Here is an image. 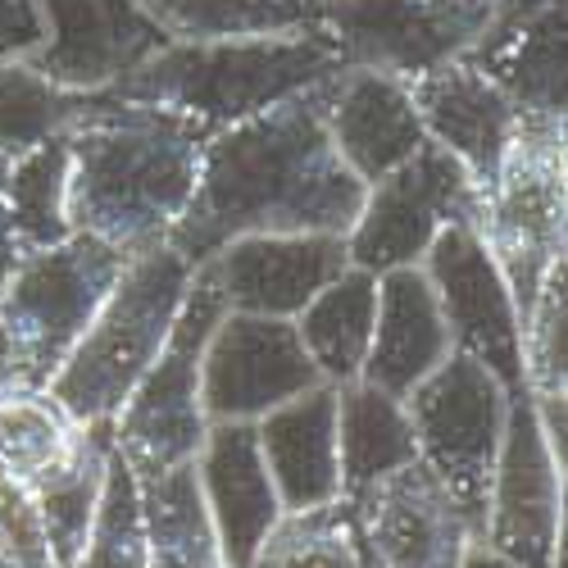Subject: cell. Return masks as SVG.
Masks as SVG:
<instances>
[{"label":"cell","instance_id":"6da1fadb","mask_svg":"<svg viewBox=\"0 0 568 568\" xmlns=\"http://www.w3.org/2000/svg\"><path fill=\"white\" fill-rule=\"evenodd\" d=\"M364 182L342 164L323 123L318 87L242 123L214 128L192 205L169 246L192 264L255 232H351Z\"/></svg>","mask_w":568,"mask_h":568},{"label":"cell","instance_id":"7a4b0ae2","mask_svg":"<svg viewBox=\"0 0 568 568\" xmlns=\"http://www.w3.org/2000/svg\"><path fill=\"white\" fill-rule=\"evenodd\" d=\"M69 141V223L123 255L164 246L192 205L210 128L192 114L91 91Z\"/></svg>","mask_w":568,"mask_h":568},{"label":"cell","instance_id":"3957f363","mask_svg":"<svg viewBox=\"0 0 568 568\" xmlns=\"http://www.w3.org/2000/svg\"><path fill=\"white\" fill-rule=\"evenodd\" d=\"M327 32L232 37V41H164L128 78L110 87L119 101H141L201 119L210 132L242 123L277 101H292L342 69Z\"/></svg>","mask_w":568,"mask_h":568},{"label":"cell","instance_id":"277c9868","mask_svg":"<svg viewBox=\"0 0 568 568\" xmlns=\"http://www.w3.org/2000/svg\"><path fill=\"white\" fill-rule=\"evenodd\" d=\"M196 264L178 255L169 242L128 255L119 282L101 301L97 318L55 368L45 387L82 423V428H110L141 373L164 351L182 296L192 287Z\"/></svg>","mask_w":568,"mask_h":568},{"label":"cell","instance_id":"5b68a950","mask_svg":"<svg viewBox=\"0 0 568 568\" xmlns=\"http://www.w3.org/2000/svg\"><path fill=\"white\" fill-rule=\"evenodd\" d=\"M478 236L491 251L518 323H528L546 277L564 264V119L528 114L478 192Z\"/></svg>","mask_w":568,"mask_h":568},{"label":"cell","instance_id":"8992f818","mask_svg":"<svg viewBox=\"0 0 568 568\" xmlns=\"http://www.w3.org/2000/svg\"><path fill=\"white\" fill-rule=\"evenodd\" d=\"M128 255L101 236L73 232L64 242L19 255L14 273L0 287V327L10 337L23 383H51L69 359L87 323L119 282Z\"/></svg>","mask_w":568,"mask_h":568},{"label":"cell","instance_id":"52a82bcc","mask_svg":"<svg viewBox=\"0 0 568 568\" xmlns=\"http://www.w3.org/2000/svg\"><path fill=\"white\" fill-rule=\"evenodd\" d=\"M223 314L227 305L214 287V277L196 264L164 351L141 373V383L132 387V396L110 423V442L132 464L136 478L196 459L210 433V418L201 405V355Z\"/></svg>","mask_w":568,"mask_h":568},{"label":"cell","instance_id":"ba28073f","mask_svg":"<svg viewBox=\"0 0 568 568\" xmlns=\"http://www.w3.org/2000/svg\"><path fill=\"white\" fill-rule=\"evenodd\" d=\"M405 409L414 423L418 464L455 496V505L473 524V537L483 541L487 491H491L496 450L505 437L509 392L478 359L450 351L405 396Z\"/></svg>","mask_w":568,"mask_h":568},{"label":"cell","instance_id":"9c48e42d","mask_svg":"<svg viewBox=\"0 0 568 568\" xmlns=\"http://www.w3.org/2000/svg\"><path fill=\"white\" fill-rule=\"evenodd\" d=\"M500 0H323L318 28L346 64L423 78L437 64L478 55Z\"/></svg>","mask_w":568,"mask_h":568},{"label":"cell","instance_id":"30bf717a","mask_svg":"<svg viewBox=\"0 0 568 568\" xmlns=\"http://www.w3.org/2000/svg\"><path fill=\"white\" fill-rule=\"evenodd\" d=\"M450 223L478 227V182L450 151L423 141L400 169L364 186L359 214L346 232V255L368 273L405 268L428 255Z\"/></svg>","mask_w":568,"mask_h":568},{"label":"cell","instance_id":"8fae6325","mask_svg":"<svg viewBox=\"0 0 568 568\" xmlns=\"http://www.w3.org/2000/svg\"><path fill=\"white\" fill-rule=\"evenodd\" d=\"M483 541L518 568H564V459L555 455L528 392L509 396Z\"/></svg>","mask_w":568,"mask_h":568},{"label":"cell","instance_id":"7c38bea8","mask_svg":"<svg viewBox=\"0 0 568 568\" xmlns=\"http://www.w3.org/2000/svg\"><path fill=\"white\" fill-rule=\"evenodd\" d=\"M418 268L428 273L433 292H437L446 333H450V351L478 359L509 396L528 392L524 323H518L514 296L505 287L491 251L483 246L478 227L450 223L428 246V255L418 260Z\"/></svg>","mask_w":568,"mask_h":568},{"label":"cell","instance_id":"4fadbf2b","mask_svg":"<svg viewBox=\"0 0 568 568\" xmlns=\"http://www.w3.org/2000/svg\"><path fill=\"white\" fill-rule=\"evenodd\" d=\"M318 383L292 318L227 310L201 355V405L210 423H260Z\"/></svg>","mask_w":568,"mask_h":568},{"label":"cell","instance_id":"5bb4252c","mask_svg":"<svg viewBox=\"0 0 568 568\" xmlns=\"http://www.w3.org/2000/svg\"><path fill=\"white\" fill-rule=\"evenodd\" d=\"M201 268L227 310L296 318L342 268H351L342 232H255L219 246Z\"/></svg>","mask_w":568,"mask_h":568},{"label":"cell","instance_id":"9a60e30c","mask_svg":"<svg viewBox=\"0 0 568 568\" xmlns=\"http://www.w3.org/2000/svg\"><path fill=\"white\" fill-rule=\"evenodd\" d=\"M351 500L373 568H459L473 541L464 509L418 459Z\"/></svg>","mask_w":568,"mask_h":568},{"label":"cell","instance_id":"2e32d148","mask_svg":"<svg viewBox=\"0 0 568 568\" xmlns=\"http://www.w3.org/2000/svg\"><path fill=\"white\" fill-rule=\"evenodd\" d=\"M409 91H414V110L423 119L428 141L450 151L483 192L496 178L509 141L528 119L505 91V82L478 55H464V60L437 64L433 73L414 78Z\"/></svg>","mask_w":568,"mask_h":568},{"label":"cell","instance_id":"e0dca14e","mask_svg":"<svg viewBox=\"0 0 568 568\" xmlns=\"http://www.w3.org/2000/svg\"><path fill=\"white\" fill-rule=\"evenodd\" d=\"M51 37L28 55L69 91H110L169 41L136 0H41Z\"/></svg>","mask_w":568,"mask_h":568},{"label":"cell","instance_id":"ac0fdd59","mask_svg":"<svg viewBox=\"0 0 568 568\" xmlns=\"http://www.w3.org/2000/svg\"><path fill=\"white\" fill-rule=\"evenodd\" d=\"M318 105L333 151L364 186L400 169L428 141L409 82L392 73L342 64L333 78L318 82Z\"/></svg>","mask_w":568,"mask_h":568},{"label":"cell","instance_id":"d6986e66","mask_svg":"<svg viewBox=\"0 0 568 568\" xmlns=\"http://www.w3.org/2000/svg\"><path fill=\"white\" fill-rule=\"evenodd\" d=\"M196 483L227 568H246L255 546L282 514L260 455L255 423H210V433L196 450Z\"/></svg>","mask_w":568,"mask_h":568},{"label":"cell","instance_id":"ffe728a7","mask_svg":"<svg viewBox=\"0 0 568 568\" xmlns=\"http://www.w3.org/2000/svg\"><path fill=\"white\" fill-rule=\"evenodd\" d=\"M450 355V333L437 305V292L418 264L377 273V314L364 359V383L392 396H409L423 377Z\"/></svg>","mask_w":568,"mask_h":568},{"label":"cell","instance_id":"44dd1931","mask_svg":"<svg viewBox=\"0 0 568 568\" xmlns=\"http://www.w3.org/2000/svg\"><path fill=\"white\" fill-rule=\"evenodd\" d=\"M255 433L282 509H314L342 496L337 387L318 383L296 400L268 409Z\"/></svg>","mask_w":568,"mask_h":568},{"label":"cell","instance_id":"7402d4cb","mask_svg":"<svg viewBox=\"0 0 568 568\" xmlns=\"http://www.w3.org/2000/svg\"><path fill=\"white\" fill-rule=\"evenodd\" d=\"M373 314H377V273L351 264L292 318L305 355L314 359L327 387H346L364 373Z\"/></svg>","mask_w":568,"mask_h":568},{"label":"cell","instance_id":"603a6c76","mask_svg":"<svg viewBox=\"0 0 568 568\" xmlns=\"http://www.w3.org/2000/svg\"><path fill=\"white\" fill-rule=\"evenodd\" d=\"M337 455H342V496H359L377 478L418 459L414 423L400 396L368 387L364 377L337 387Z\"/></svg>","mask_w":568,"mask_h":568},{"label":"cell","instance_id":"cb8c5ba5","mask_svg":"<svg viewBox=\"0 0 568 568\" xmlns=\"http://www.w3.org/2000/svg\"><path fill=\"white\" fill-rule=\"evenodd\" d=\"M136 491L141 518H146L151 568H227L210 509L201 500L196 459L164 473H141Z\"/></svg>","mask_w":568,"mask_h":568},{"label":"cell","instance_id":"d4e9b609","mask_svg":"<svg viewBox=\"0 0 568 568\" xmlns=\"http://www.w3.org/2000/svg\"><path fill=\"white\" fill-rule=\"evenodd\" d=\"M105 468H110V428H87L55 468H45L37 483H28L60 568H73L87 550V537L97 528L105 496Z\"/></svg>","mask_w":568,"mask_h":568},{"label":"cell","instance_id":"484cf974","mask_svg":"<svg viewBox=\"0 0 568 568\" xmlns=\"http://www.w3.org/2000/svg\"><path fill=\"white\" fill-rule=\"evenodd\" d=\"M169 41H232L323 32V0H136Z\"/></svg>","mask_w":568,"mask_h":568},{"label":"cell","instance_id":"4316f807","mask_svg":"<svg viewBox=\"0 0 568 568\" xmlns=\"http://www.w3.org/2000/svg\"><path fill=\"white\" fill-rule=\"evenodd\" d=\"M246 568H373L351 496L314 509H282Z\"/></svg>","mask_w":568,"mask_h":568},{"label":"cell","instance_id":"83f0119b","mask_svg":"<svg viewBox=\"0 0 568 568\" xmlns=\"http://www.w3.org/2000/svg\"><path fill=\"white\" fill-rule=\"evenodd\" d=\"M87 428L51 396L41 383H14L0 387V473L14 483H37L45 468H55Z\"/></svg>","mask_w":568,"mask_h":568},{"label":"cell","instance_id":"f1b7e54d","mask_svg":"<svg viewBox=\"0 0 568 568\" xmlns=\"http://www.w3.org/2000/svg\"><path fill=\"white\" fill-rule=\"evenodd\" d=\"M6 219L19 255L45 251L73 236L69 223V141L51 136L10 160L6 178Z\"/></svg>","mask_w":568,"mask_h":568},{"label":"cell","instance_id":"f546056e","mask_svg":"<svg viewBox=\"0 0 568 568\" xmlns=\"http://www.w3.org/2000/svg\"><path fill=\"white\" fill-rule=\"evenodd\" d=\"M87 91H69L45 78L28 55L0 60V151L10 160L41 146L78 119Z\"/></svg>","mask_w":568,"mask_h":568},{"label":"cell","instance_id":"4dcf8cb0","mask_svg":"<svg viewBox=\"0 0 568 568\" xmlns=\"http://www.w3.org/2000/svg\"><path fill=\"white\" fill-rule=\"evenodd\" d=\"M73 568H151L136 473L114 450V442H110V468H105V496H101L97 528H91L87 550H82V559Z\"/></svg>","mask_w":568,"mask_h":568},{"label":"cell","instance_id":"1f68e13d","mask_svg":"<svg viewBox=\"0 0 568 568\" xmlns=\"http://www.w3.org/2000/svg\"><path fill=\"white\" fill-rule=\"evenodd\" d=\"M0 564L6 568H60L32 487L6 478V473H0Z\"/></svg>","mask_w":568,"mask_h":568},{"label":"cell","instance_id":"d6a6232c","mask_svg":"<svg viewBox=\"0 0 568 568\" xmlns=\"http://www.w3.org/2000/svg\"><path fill=\"white\" fill-rule=\"evenodd\" d=\"M459 568H518V564H514V559H505L500 550H491L487 541L473 537V541H468V550H464V559H459Z\"/></svg>","mask_w":568,"mask_h":568},{"label":"cell","instance_id":"836d02e7","mask_svg":"<svg viewBox=\"0 0 568 568\" xmlns=\"http://www.w3.org/2000/svg\"><path fill=\"white\" fill-rule=\"evenodd\" d=\"M19 377V364H14V351H10V337H6V327H0V387L14 383Z\"/></svg>","mask_w":568,"mask_h":568},{"label":"cell","instance_id":"e575fe53","mask_svg":"<svg viewBox=\"0 0 568 568\" xmlns=\"http://www.w3.org/2000/svg\"><path fill=\"white\" fill-rule=\"evenodd\" d=\"M6 178H10V155L0 151V205H6Z\"/></svg>","mask_w":568,"mask_h":568},{"label":"cell","instance_id":"d590c367","mask_svg":"<svg viewBox=\"0 0 568 568\" xmlns=\"http://www.w3.org/2000/svg\"><path fill=\"white\" fill-rule=\"evenodd\" d=\"M0 568H6V564H0Z\"/></svg>","mask_w":568,"mask_h":568}]
</instances>
